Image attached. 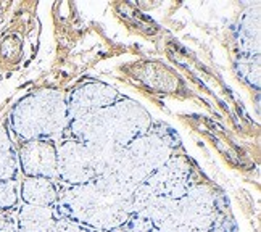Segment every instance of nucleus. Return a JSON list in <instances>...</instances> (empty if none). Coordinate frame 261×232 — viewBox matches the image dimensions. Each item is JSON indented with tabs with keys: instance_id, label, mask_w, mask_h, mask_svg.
<instances>
[{
	"instance_id": "nucleus-10",
	"label": "nucleus",
	"mask_w": 261,
	"mask_h": 232,
	"mask_svg": "<svg viewBox=\"0 0 261 232\" xmlns=\"http://www.w3.org/2000/svg\"><path fill=\"white\" fill-rule=\"evenodd\" d=\"M16 223L18 232H89V229L58 216L54 208L23 205Z\"/></svg>"
},
{
	"instance_id": "nucleus-1",
	"label": "nucleus",
	"mask_w": 261,
	"mask_h": 232,
	"mask_svg": "<svg viewBox=\"0 0 261 232\" xmlns=\"http://www.w3.org/2000/svg\"><path fill=\"white\" fill-rule=\"evenodd\" d=\"M134 189L112 176H100L83 186L65 187L55 211L89 230H118L133 213Z\"/></svg>"
},
{
	"instance_id": "nucleus-8",
	"label": "nucleus",
	"mask_w": 261,
	"mask_h": 232,
	"mask_svg": "<svg viewBox=\"0 0 261 232\" xmlns=\"http://www.w3.org/2000/svg\"><path fill=\"white\" fill-rule=\"evenodd\" d=\"M119 97L121 95L118 90L107 83H100V81L83 83L65 95L68 118L69 121L79 119L115 104Z\"/></svg>"
},
{
	"instance_id": "nucleus-5",
	"label": "nucleus",
	"mask_w": 261,
	"mask_h": 232,
	"mask_svg": "<svg viewBox=\"0 0 261 232\" xmlns=\"http://www.w3.org/2000/svg\"><path fill=\"white\" fill-rule=\"evenodd\" d=\"M69 124L65 94L41 89L23 97L10 113V127L21 140H55L66 136Z\"/></svg>"
},
{
	"instance_id": "nucleus-3",
	"label": "nucleus",
	"mask_w": 261,
	"mask_h": 232,
	"mask_svg": "<svg viewBox=\"0 0 261 232\" xmlns=\"http://www.w3.org/2000/svg\"><path fill=\"white\" fill-rule=\"evenodd\" d=\"M152 124V115L139 102L119 97L112 105L69 121L66 136L84 144L121 148L147 133Z\"/></svg>"
},
{
	"instance_id": "nucleus-12",
	"label": "nucleus",
	"mask_w": 261,
	"mask_h": 232,
	"mask_svg": "<svg viewBox=\"0 0 261 232\" xmlns=\"http://www.w3.org/2000/svg\"><path fill=\"white\" fill-rule=\"evenodd\" d=\"M237 44L242 58L259 57V5L247 8L239 19Z\"/></svg>"
},
{
	"instance_id": "nucleus-14",
	"label": "nucleus",
	"mask_w": 261,
	"mask_h": 232,
	"mask_svg": "<svg viewBox=\"0 0 261 232\" xmlns=\"http://www.w3.org/2000/svg\"><path fill=\"white\" fill-rule=\"evenodd\" d=\"M237 71L248 84L255 89H259V57L255 58H242L237 63Z\"/></svg>"
},
{
	"instance_id": "nucleus-15",
	"label": "nucleus",
	"mask_w": 261,
	"mask_h": 232,
	"mask_svg": "<svg viewBox=\"0 0 261 232\" xmlns=\"http://www.w3.org/2000/svg\"><path fill=\"white\" fill-rule=\"evenodd\" d=\"M19 194L15 181L0 179V211H10L18 205Z\"/></svg>"
},
{
	"instance_id": "nucleus-9",
	"label": "nucleus",
	"mask_w": 261,
	"mask_h": 232,
	"mask_svg": "<svg viewBox=\"0 0 261 232\" xmlns=\"http://www.w3.org/2000/svg\"><path fill=\"white\" fill-rule=\"evenodd\" d=\"M18 168L24 177H45L57 183V144L54 140H29L18 150Z\"/></svg>"
},
{
	"instance_id": "nucleus-17",
	"label": "nucleus",
	"mask_w": 261,
	"mask_h": 232,
	"mask_svg": "<svg viewBox=\"0 0 261 232\" xmlns=\"http://www.w3.org/2000/svg\"><path fill=\"white\" fill-rule=\"evenodd\" d=\"M0 232H18L16 218L10 211H0Z\"/></svg>"
},
{
	"instance_id": "nucleus-2",
	"label": "nucleus",
	"mask_w": 261,
	"mask_h": 232,
	"mask_svg": "<svg viewBox=\"0 0 261 232\" xmlns=\"http://www.w3.org/2000/svg\"><path fill=\"white\" fill-rule=\"evenodd\" d=\"M133 213L153 223L156 232H216L219 208L213 189L195 184L177 200L158 197L145 184L133 192Z\"/></svg>"
},
{
	"instance_id": "nucleus-13",
	"label": "nucleus",
	"mask_w": 261,
	"mask_h": 232,
	"mask_svg": "<svg viewBox=\"0 0 261 232\" xmlns=\"http://www.w3.org/2000/svg\"><path fill=\"white\" fill-rule=\"evenodd\" d=\"M19 173L18 153L8 133L0 129V179L15 181Z\"/></svg>"
},
{
	"instance_id": "nucleus-6",
	"label": "nucleus",
	"mask_w": 261,
	"mask_h": 232,
	"mask_svg": "<svg viewBox=\"0 0 261 232\" xmlns=\"http://www.w3.org/2000/svg\"><path fill=\"white\" fill-rule=\"evenodd\" d=\"M116 147H100L65 137L57 144V181L65 187L83 186L107 176Z\"/></svg>"
},
{
	"instance_id": "nucleus-7",
	"label": "nucleus",
	"mask_w": 261,
	"mask_h": 232,
	"mask_svg": "<svg viewBox=\"0 0 261 232\" xmlns=\"http://www.w3.org/2000/svg\"><path fill=\"white\" fill-rule=\"evenodd\" d=\"M144 184L158 197L177 200L195 186L194 171L184 155L174 153Z\"/></svg>"
},
{
	"instance_id": "nucleus-11",
	"label": "nucleus",
	"mask_w": 261,
	"mask_h": 232,
	"mask_svg": "<svg viewBox=\"0 0 261 232\" xmlns=\"http://www.w3.org/2000/svg\"><path fill=\"white\" fill-rule=\"evenodd\" d=\"M18 194L23 205L41 208H55L60 197L55 181L45 177H24Z\"/></svg>"
},
{
	"instance_id": "nucleus-16",
	"label": "nucleus",
	"mask_w": 261,
	"mask_h": 232,
	"mask_svg": "<svg viewBox=\"0 0 261 232\" xmlns=\"http://www.w3.org/2000/svg\"><path fill=\"white\" fill-rule=\"evenodd\" d=\"M118 230L119 232H156L152 221L137 213H130L129 218L124 221V224Z\"/></svg>"
},
{
	"instance_id": "nucleus-4",
	"label": "nucleus",
	"mask_w": 261,
	"mask_h": 232,
	"mask_svg": "<svg viewBox=\"0 0 261 232\" xmlns=\"http://www.w3.org/2000/svg\"><path fill=\"white\" fill-rule=\"evenodd\" d=\"M165 124L150 126L147 133L136 137L126 147L116 148L108 174L136 189L174 155L179 145L177 136Z\"/></svg>"
}]
</instances>
